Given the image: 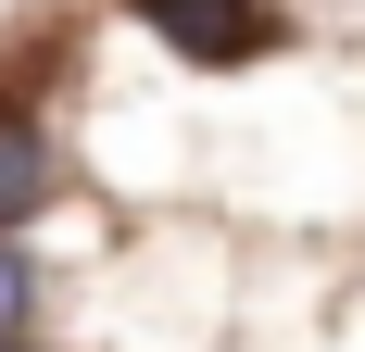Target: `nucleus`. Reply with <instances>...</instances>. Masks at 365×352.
Instances as JSON below:
<instances>
[{
	"label": "nucleus",
	"instance_id": "obj_1",
	"mask_svg": "<svg viewBox=\"0 0 365 352\" xmlns=\"http://www.w3.org/2000/svg\"><path fill=\"white\" fill-rule=\"evenodd\" d=\"M113 13H126L139 38H164L177 63H202V76H252V63H277V51L302 38L277 0H113Z\"/></svg>",
	"mask_w": 365,
	"mask_h": 352
},
{
	"label": "nucleus",
	"instance_id": "obj_2",
	"mask_svg": "<svg viewBox=\"0 0 365 352\" xmlns=\"http://www.w3.org/2000/svg\"><path fill=\"white\" fill-rule=\"evenodd\" d=\"M38 63H51V38L0 63V239H26L38 214L63 202V139H51V113H38Z\"/></svg>",
	"mask_w": 365,
	"mask_h": 352
},
{
	"label": "nucleus",
	"instance_id": "obj_3",
	"mask_svg": "<svg viewBox=\"0 0 365 352\" xmlns=\"http://www.w3.org/2000/svg\"><path fill=\"white\" fill-rule=\"evenodd\" d=\"M38 302H51L38 252H26V239H0V340H38Z\"/></svg>",
	"mask_w": 365,
	"mask_h": 352
},
{
	"label": "nucleus",
	"instance_id": "obj_4",
	"mask_svg": "<svg viewBox=\"0 0 365 352\" xmlns=\"http://www.w3.org/2000/svg\"><path fill=\"white\" fill-rule=\"evenodd\" d=\"M0 352H38V340H0Z\"/></svg>",
	"mask_w": 365,
	"mask_h": 352
}]
</instances>
